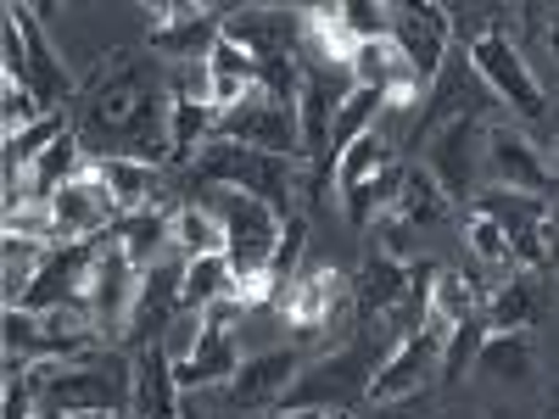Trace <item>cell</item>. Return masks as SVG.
Masks as SVG:
<instances>
[{
    "label": "cell",
    "instance_id": "6da1fadb",
    "mask_svg": "<svg viewBox=\"0 0 559 419\" xmlns=\"http://www.w3.org/2000/svg\"><path fill=\"white\" fill-rule=\"evenodd\" d=\"M168 112H174V89H163L146 68H134L123 51L102 62V73L90 79L84 101H79V140L96 163L107 157H129L157 168L163 157H174L168 140Z\"/></svg>",
    "mask_w": 559,
    "mask_h": 419
},
{
    "label": "cell",
    "instance_id": "7a4b0ae2",
    "mask_svg": "<svg viewBox=\"0 0 559 419\" xmlns=\"http://www.w3.org/2000/svg\"><path fill=\"white\" fill-rule=\"evenodd\" d=\"M123 358L90 352V358H39L28 369V381L39 392V414H90V408H118L123 414Z\"/></svg>",
    "mask_w": 559,
    "mask_h": 419
},
{
    "label": "cell",
    "instance_id": "3957f363",
    "mask_svg": "<svg viewBox=\"0 0 559 419\" xmlns=\"http://www.w3.org/2000/svg\"><path fill=\"white\" fill-rule=\"evenodd\" d=\"M197 179L213 184V191H247V196H258L274 213L292 218V202H286L292 184H297V163L292 157H269V152L236 146V140H207L202 163H197Z\"/></svg>",
    "mask_w": 559,
    "mask_h": 419
},
{
    "label": "cell",
    "instance_id": "277c9868",
    "mask_svg": "<svg viewBox=\"0 0 559 419\" xmlns=\"http://www.w3.org/2000/svg\"><path fill=\"white\" fill-rule=\"evenodd\" d=\"M224 224V258L236 274H252V268H274V252H280V229H286V213H274L269 202L247 196V191H213L207 202Z\"/></svg>",
    "mask_w": 559,
    "mask_h": 419
},
{
    "label": "cell",
    "instance_id": "5b68a950",
    "mask_svg": "<svg viewBox=\"0 0 559 419\" xmlns=\"http://www.w3.org/2000/svg\"><path fill=\"white\" fill-rule=\"evenodd\" d=\"M471 68H476L481 84H492V96H498L503 107H515L521 118H543L548 96H543L532 62L521 57V45L503 34V23H492V28H481V34L471 39Z\"/></svg>",
    "mask_w": 559,
    "mask_h": 419
},
{
    "label": "cell",
    "instance_id": "8992f818",
    "mask_svg": "<svg viewBox=\"0 0 559 419\" xmlns=\"http://www.w3.org/2000/svg\"><path fill=\"white\" fill-rule=\"evenodd\" d=\"M213 140H236V146H252V152H269V157H292L302 163V129H297V107L263 96V89H252V96L241 107L218 112L213 123Z\"/></svg>",
    "mask_w": 559,
    "mask_h": 419
},
{
    "label": "cell",
    "instance_id": "52a82bcc",
    "mask_svg": "<svg viewBox=\"0 0 559 419\" xmlns=\"http://www.w3.org/2000/svg\"><path fill=\"white\" fill-rule=\"evenodd\" d=\"M442 342H448V331L442 324H419V331H408L392 352H386V363L369 375V403H408V397H419L431 381H442Z\"/></svg>",
    "mask_w": 559,
    "mask_h": 419
},
{
    "label": "cell",
    "instance_id": "ba28073f",
    "mask_svg": "<svg viewBox=\"0 0 559 419\" xmlns=\"http://www.w3.org/2000/svg\"><path fill=\"white\" fill-rule=\"evenodd\" d=\"M51 213H57V247H79L90 236H107V229H118V218H123L112 184L102 179L96 163H84L51 196Z\"/></svg>",
    "mask_w": 559,
    "mask_h": 419
},
{
    "label": "cell",
    "instance_id": "9c48e42d",
    "mask_svg": "<svg viewBox=\"0 0 559 419\" xmlns=\"http://www.w3.org/2000/svg\"><path fill=\"white\" fill-rule=\"evenodd\" d=\"M487 146V173L498 179V191H521V196H548L554 191V163L532 146V134L515 123H492L481 134Z\"/></svg>",
    "mask_w": 559,
    "mask_h": 419
},
{
    "label": "cell",
    "instance_id": "30bf717a",
    "mask_svg": "<svg viewBox=\"0 0 559 419\" xmlns=\"http://www.w3.org/2000/svg\"><path fill=\"white\" fill-rule=\"evenodd\" d=\"M392 39H397V51L408 57V68L431 84L442 73V62H448V45H453V12L437 7V0H408V7H397Z\"/></svg>",
    "mask_w": 559,
    "mask_h": 419
},
{
    "label": "cell",
    "instance_id": "8fae6325",
    "mask_svg": "<svg viewBox=\"0 0 559 419\" xmlns=\"http://www.w3.org/2000/svg\"><path fill=\"white\" fill-rule=\"evenodd\" d=\"M140 274L129 258H123V247L112 241V247H96V268H90V286H84V302H90V313H96V324L112 336V331H129V313H134V297H140Z\"/></svg>",
    "mask_w": 559,
    "mask_h": 419
},
{
    "label": "cell",
    "instance_id": "7c38bea8",
    "mask_svg": "<svg viewBox=\"0 0 559 419\" xmlns=\"http://www.w3.org/2000/svg\"><path fill=\"white\" fill-rule=\"evenodd\" d=\"M90 268H96V247L79 241V247H51L45 252V268L28 286L23 308L28 313H51L62 302H84V286H90Z\"/></svg>",
    "mask_w": 559,
    "mask_h": 419
},
{
    "label": "cell",
    "instance_id": "4fadbf2b",
    "mask_svg": "<svg viewBox=\"0 0 559 419\" xmlns=\"http://www.w3.org/2000/svg\"><path fill=\"white\" fill-rule=\"evenodd\" d=\"M179 279H185V263H174V258H163L157 268H146V279H140V297H134V313H129V336L140 347H163V336L174 331Z\"/></svg>",
    "mask_w": 559,
    "mask_h": 419
},
{
    "label": "cell",
    "instance_id": "5bb4252c",
    "mask_svg": "<svg viewBox=\"0 0 559 419\" xmlns=\"http://www.w3.org/2000/svg\"><path fill=\"white\" fill-rule=\"evenodd\" d=\"M129 408H134V419H185L168 347H134V358H129Z\"/></svg>",
    "mask_w": 559,
    "mask_h": 419
},
{
    "label": "cell",
    "instance_id": "9a60e30c",
    "mask_svg": "<svg viewBox=\"0 0 559 419\" xmlns=\"http://www.w3.org/2000/svg\"><path fill=\"white\" fill-rule=\"evenodd\" d=\"M302 375V358L297 352H258L236 369V381H229V403L236 408H274V403H286V392L297 386Z\"/></svg>",
    "mask_w": 559,
    "mask_h": 419
},
{
    "label": "cell",
    "instance_id": "2e32d148",
    "mask_svg": "<svg viewBox=\"0 0 559 419\" xmlns=\"http://www.w3.org/2000/svg\"><path fill=\"white\" fill-rule=\"evenodd\" d=\"M7 17L23 28V45H28V84H34V96L57 112V107L73 96V79H68V68L57 62V45L45 39V28H39V12H34V7H7Z\"/></svg>",
    "mask_w": 559,
    "mask_h": 419
},
{
    "label": "cell",
    "instance_id": "e0dca14e",
    "mask_svg": "<svg viewBox=\"0 0 559 419\" xmlns=\"http://www.w3.org/2000/svg\"><path fill=\"white\" fill-rule=\"evenodd\" d=\"M471 146H476V118L471 112L453 118L448 129H437L431 146H426V173L448 191V202L471 196Z\"/></svg>",
    "mask_w": 559,
    "mask_h": 419
},
{
    "label": "cell",
    "instance_id": "ac0fdd59",
    "mask_svg": "<svg viewBox=\"0 0 559 419\" xmlns=\"http://www.w3.org/2000/svg\"><path fill=\"white\" fill-rule=\"evenodd\" d=\"M236 369H241L236 336L202 331L191 358H174V381H179V392H207V386H229V381H236Z\"/></svg>",
    "mask_w": 559,
    "mask_h": 419
},
{
    "label": "cell",
    "instance_id": "d6986e66",
    "mask_svg": "<svg viewBox=\"0 0 559 419\" xmlns=\"http://www.w3.org/2000/svg\"><path fill=\"white\" fill-rule=\"evenodd\" d=\"M364 363H369L364 347H347L336 358L313 363L308 375H297V386L286 392V403H297V408H331V397H342L353 386V375H364Z\"/></svg>",
    "mask_w": 559,
    "mask_h": 419
},
{
    "label": "cell",
    "instance_id": "ffe728a7",
    "mask_svg": "<svg viewBox=\"0 0 559 419\" xmlns=\"http://www.w3.org/2000/svg\"><path fill=\"white\" fill-rule=\"evenodd\" d=\"M353 291H358V313H397L408 302V263L392 252H376L353 279Z\"/></svg>",
    "mask_w": 559,
    "mask_h": 419
},
{
    "label": "cell",
    "instance_id": "44dd1931",
    "mask_svg": "<svg viewBox=\"0 0 559 419\" xmlns=\"http://www.w3.org/2000/svg\"><path fill=\"white\" fill-rule=\"evenodd\" d=\"M174 213H129V218H118V247H123V258L146 274V268H157L168 252H174Z\"/></svg>",
    "mask_w": 559,
    "mask_h": 419
},
{
    "label": "cell",
    "instance_id": "7402d4cb",
    "mask_svg": "<svg viewBox=\"0 0 559 419\" xmlns=\"http://www.w3.org/2000/svg\"><path fill=\"white\" fill-rule=\"evenodd\" d=\"M403 168L397 163H386L381 173H369L364 184H353V191H342V202H347V218H353V229H369V224H381L392 207H397V196H403Z\"/></svg>",
    "mask_w": 559,
    "mask_h": 419
},
{
    "label": "cell",
    "instance_id": "603a6c76",
    "mask_svg": "<svg viewBox=\"0 0 559 419\" xmlns=\"http://www.w3.org/2000/svg\"><path fill=\"white\" fill-rule=\"evenodd\" d=\"M224 34L241 39L258 62L292 51V17H286V12H229V17H224Z\"/></svg>",
    "mask_w": 559,
    "mask_h": 419
},
{
    "label": "cell",
    "instance_id": "cb8c5ba5",
    "mask_svg": "<svg viewBox=\"0 0 559 419\" xmlns=\"http://www.w3.org/2000/svg\"><path fill=\"white\" fill-rule=\"evenodd\" d=\"M174 258L179 263H191V258H213V252H224V224H218V213L202 202H185V207H174Z\"/></svg>",
    "mask_w": 559,
    "mask_h": 419
},
{
    "label": "cell",
    "instance_id": "d4e9b609",
    "mask_svg": "<svg viewBox=\"0 0 559 419\" xmlns=\"http://www.w3.org/2000/svg\"><path fill=\"white\" fill-rule=\"evenodd\" d=\"M229 286H236V268H229L224 252L191 258V263H185V279H179V308H185V313H202L207 302L229 297Z\"/></svg>",
    "mask_w": 559,
    "mask_h": 419
},
{
    "label": "cell",
    "instance_id": "484cf974",
    "mask_svg": "<svg viewBox=\"0 0 559 419\" xmlns=\"http://www.w3.org/2000/svg\"><path fill=\"white\" fill-rule=\"evenodd\" d=\"M476 363H481V375H492V381H509V386L532 381V369H537V358H532V342H526L521 331H492Z\"/></svg>",
    "mask_w": 559,
    "mask_h": 419
},
{
    "label": "cell",
    "instance_id": "4316f807",
    "mask_svg": "<svg viewBox=\"0 0 559 419\" xmlns=\"http://www.w3.org/2000/svg\"><path fill=\"white\" fill-rule=\"evenodd\" d=\"M213 123L218 112L207 101H191V96H174V112H168V140H174V163H191L207 140H213Z\"/></svg>",
    "mask_w": 559,
    "mask_h": 419
},
{
    "label": "cell",
    "instance_id": "83f0119b",
    "mask_svg": "<svg viewBox=\"0 0 559 419\" xmlns=\"http://www.w3.org/2000/svg\"><path fill=\"white\" fill-rule=\"evenodd\" d=\"M96 168H102V179L112 184V196H118L123 218H129V213H152V196H157V168L129 163V157H107V163H96Z\"/></svg>",
    "mask_w": 559,
    "mask_h": 419
},
{
    "label": "cell",
    "instance_id": "f1b7e54d",
    "mask_svg": "<svg viewBox=\"0 0 559 419\" xmlns=\"http://www.w3.org/2000/svg\"><path fill=\"white\" fill-rule=\"evenodd\" d=\"M448 213V191L426 173V168H414L408 179H403V196H397V207L386 213L392 224H403V229H419V224H437Z\"/></svg>",
    "mask_w": 559,
    "mask_h": 419
},
{
    "label": "cell",
    "instance_id": "f546056e",
    "mask_svg": "<svg viewBox=\"0 0 559 419\" xmlns=\"http://www.w3.org/2000/svg\"><path fill=\"white\" fill-rule=\"evenodd\" d=\"M302 28H308V39L319 45V62H331V68H347V62H353L358 39L347 34L342 7H313V12H302Z\"/></svg>",
    "mask_w": 559,
    "mask_h": 419
},
{
    "label": "cell",
    "instance_id": "4dcf8cb0",
    "mask_svg": "<svg viewBox=\"0 0 559 419\" xmlns=\"http://www.w3.org/2000/svg\"><path fill=\"white\" fill-rule=\"evenodd\" d=\"M386 163H392V134H386V129H369V134H358L353 146L342 152L336 184H342V191H353V184H364L369 173H381Z\"/></svg>",
    "mask_w": 559,
    "mask_h": 419
},
{
    "label": "cell",
    "instance_id": "1f68e13d",
    "mask_svg": "<svg viewBox=\"0 0 559 419\" xmlns=\"http://www.w3.org/2000/svg\"><path fill=\"white\" fill-rule=\"evenodd\" d=\"M68 134V118L62 112H45L34 129H23V134H12L7 140V179H17V173H28L45 152H51L57 146V140Z\"/></svg>",
    "mask_w": 559,
    "mask_h": 419
},
{
    "label": "cell",
    "instance_id": "d6a6232c",
    "mask_svg": "<svg viewBox=\"0 0 559 419\" xmlns=\"http://www.w3.org/2000/svg\"><path fill=\"white\" fill-rule=\"evenodd\" d=\"M532 319H537V286L532 279H509V286L492 291V302H487L492 331H532Z\"/></svg>",
    "mask_w": 559,
    "mask_h": 419
},
{
    "label": "cell",
    "instance_id": "836d02e7",
    "mask_svg": "<svg viewBox=\"0 0 559 419\" xmlns=\"http://www.w3.org/2000/svg\"><path fill=\"white\" fill-rule=\"evenodd\" d=\"M476 313H481V297H476L471 279H464V274H437V286H431V324L453 331V324L476 319Z\"/></svg>",
    "mask_w": 559,
    "mask_h": 419
},
{
    "label": "cell",
    "instance_id": "e575fe53",
    "mask_svg": "<svg viewBox=\"0 0 559 419\" xmlns=\"http://www.w3.org/2000/svg\"><path fill=\"white\" fill-rule=\"evenodd\" d=\"M487 313H476V319H464V324H453L448 331V342H442V381L453 386V381H464V369H471V358H481V347H487Z\"/></svg>",
    "mask_w": 559,
    "mask_h": 419
},
{
    "label": "cell",
    "instance_id": "d590c367",
    "mask_svg": "<svg viewBox=\"0 0 559 419\" xmlns=\"http://www.w3.org/2000/svg\"><path fill=\"white\" fill-rule=\"evenodd\" d=\"M45 241H23V236H7V308H23V297H28V286L39 279V268H45Z\"/></svg>",
    "mask_w": 559,
    "mask_h": 419
},
{
    "label": "cell",
    "instance_id": "8d00e7d4",
    "mask_svg": "<svg viewBox=\"0 0 559 419\" xmlns=\"http://www.w3.org/2000/svg\"><path fill=\"white\" fill-rule=\"evenodd\" d=\"M476 213H487V218H498L503 229H526V224H543L548 218V207L537 202V196H521V191H492L476 202Z\"/></svg>",
    "mask_w": 559,
    "mask_h": 419
},
{
    "label": "cell",
    "instance_id": "74e56055",
    "mask_svg": "<svg viewBox=\"0 0 559 419\" xmlns=\"http://www.w3.org/2000/svg\"><path fill=\"white\" fill-rule=\"evenodd\" d=\"M342 17H347V34L358 45L392 39V28H397V7H381V0H342Z\"/></svg>",
    "mask_w": 559,
    "mask_h": 419
},
{
    "label": "cell",
    "instance_id": "f35d334b",
    "mask_svg": "<svg viewBox=\"0 0 559 419\" xmlns=\"http://www.w3.org/2000/svg\"><path fill=\"white\" fill-rule=\"evenodd\" d=\"M464 247H471L487 268H509L515 258H509V229L487 213H471V224H464Z\"/></svg>",
    "mask_w": 559,
    "mask_h": 419
},
{
    "label": "cell",
    "instance_id": "ab89813d",
    "mask_svg": "<svg viewBox=\"0 0 559 419\" xmlns=\"http://www.w3.org/2000/svg\"><path fill=\"white\" fill-rule=\"evenodd\" d=\"M0 89H7V107H0V123H7V140H12V134H23V129H34L45 112H51V107H45V101L34 96V84L0 79Z\"/></svg>",
    "mask_w": 559,
    "mask_h": 419
},
{
    "label": "cell",
    "instance_id": "60d3db41",
    "mask_svg": "<svg viewBox=\"0 0 559 419\" xmlns=\"http://www.w3.org/2000/svg\"><path fill=\"white\" fill-rule=\"evenodd\" d=\"M207 73L213 79H241V84H258V73H263V62L247 51L241 39H229V34H218V45H213V57H207Z\"/></svg>",
    "mask_w": 559,
    "mask_h": 419
},
{
    "label": "cell",
    "instance_id": "b9f144b4",
    "mask_svg": "<svg viewBox=\"0 0 559 419\" xmlns=\"http://www.w3.org/2000/svg\"><path fill=\"white\" fill-rule=\"evenodd\" d=\"M7 352H17V358H28V363L51 358V352H45L39 313H28V308H7Z\"/></svg>",
    "mask_w": 559,
    "mask_h": 419
},
{
    "label": "cell",
    "instance_id": "7bdbcfd3",
    "mask_svg": "<svg viewBox=\"0 0 559 419\" xmlns=\"http://www.w3.org/2000/svg\"><path fill=\"white\" fill-rule=\"evenodd\" d=\"M280 286H286V279H280L274 268H252V274H236V286H229V297H236V302L252 313V308L274 302V297H280Z\"/></svg>",
    "mask_w": 559,
    "mask_h": 419
},
{
    "label": "cell",
    "instance_id": "ee69618b",
    "mask_svg": "<svg viewBox=\"0 0 559 419\" xmlns=\"http://www.w3.org/2000/svg\"><path fill=\"white\" fill-rule=\"evenodd\" d=\"M302 247H308V218H302V213H292V218H286V229H280V252H274V274H280V279H286V274L297 268ZM292 279H297V274H292Z\"/></svg>",
    "mask_w": 559,
    "mask_h": 419
},
{
    "label": "cell",
    "instance_id": "f6af8a7d",
    "mask_svg": "<svg viewBox=\"0 0 559 419\" xmlns=\"http://www.w3.org/2000/svg\"><path fill=\"white\" fill-rule=\"evenodd\" d=\"M236 319H247V308L236 297H218V302L202 308V331H224L229 336V324H236Z\"/></svg>",
    "mask_w": 559,
    "mask_h": 419
},
{
    "label": "cell",
    "instance_id": "bcb514c9",
    "mask_svg": "<svg viewBox=\"0 0 559 419\" xmlns=\"http://www.w3.org/2000/svg\"><path fill=\"white\" fill-rule=\"evenodd\" d=\"M376 419H431L426 408H408V403H376Z\"/></svg>",
    "mask_w": 559,
    "mask_h": 419
},
{
    "label": "cell",
    "instance_id": "7dc6e473",
    "mask_svg": "<svg viewBox=\"0 0 559 419\" xmlns=\"http://www.w3.org/2000/svg\"><path fill=\"white\" fill-rule=\"evenodd\" d=\"M543 236H548V268H559V218L543 224Z\"/></svg>",
    "mask_w": 559,
    "mask_h": 419
},
{
    "label": "cell",
    "instance_id": "c3c4849f",
    "mask_svg": "<svg viewBox=\"0 0 559 419\" xmlns=\"http://www.w3.org/2000/svg\"><path fill=\"white\" fill-rule=\"evenodd\" d=\"M45 419H123L118 408H90V414H45Z\"/></svg>",
    "mask_w": 559,
    "mask_h": 419
},
{
    "label": "cell",
    "instance_id": "681fc988",
    "mask_svg": "<svg viewBox=\"0 0 559 419\" xmlns=\"http://www.w3.org/2000/svg\"><path fill=\"white\" fill-rule=\"evenodd\" d=\"M286 419H336V408H292Z\"/></svg>",
    "mask_w": 559,
    "mask_h": 419
},
{
    "label": "cell",
    "instance_id": "f907efd6",
    "mask_svg": "<svg viewBox=\"0 0 559 419\" xmlns=\"http://www.w3.org/2000/svg\"><path fill=\"white\" fill-rule=\"evenodd\" d=\"M554 152H559V146H554ZM554 179H559V157H554Z\"/></svg>",
    "mask_w": 559,
    "mask_h": 419
},
{
    "label": "cell",
    "instance_id": "816d5d0a",
    "mask_svg": "<svg viewBox=\"0 0 559 419\" xmlns=\"http://www.w3.org/2000/svg\"><path fill=\"white\" fill-rule=\"evenodd\" d=\"M464 419H476V414H464Z\"/></svg>",
    "mask_w": 559,
    "mask_h": 419
},
{
    "label": "cell",
    "instance_id": "f5cc1de1",
    "mask_svg": "<svg viewBox=\"0 0 559 419\" xmlns=\"http://www.w3.org/2000/svg\"><path fill=\"white\" fill-rule=\"evenodd\" d=\"M39 419H45V414H39Z\"/></svg>",
    "mask_w": 559,
    "mask_h": 419
},
{
    "label": "cell",
    "instance_id": "db71d44e",
    "mask_svg": "<svg viewBox=\"0 0 559 419\" xmlns=\"http://www.w3.org/2000/svg\"><path fill=\"white\" fill-rule=\"evenodd\" d=\"M336 419H342V414H336Z\"/></svg>",
    "mask_w": 559,
    "mask_h": 419
}]
</instances>
